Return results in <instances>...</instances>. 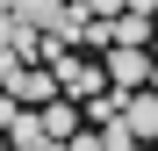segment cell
<instances>
[{
    "mask_svg": "<svg viewBox=\"0 0 158 151\" xmlns=\"http://www.w3.org/2000/svg\"><path fill=\"white\" fill-rule=\"evenodd\" d=\"M122 15H158V0H122Z\"/></svg>",
    "mask_w": 158,
    "mask_h": 151,
    "instance_id": "9c48e42d",
    "label": "cell"
},
{
    "mask_svg": "<svg viewBox=\"0 0 158 151\" xmlns=\"http://www.w3.org/2000/svg\"><path fill=\"white\" fill-rule=\"evenodd\" d=\"M65 151H108V144H101V137H94V130H79V137H72V144H65Z\"/></svg>",
    "mask_w": 158,
    "mask_h": 151,
    "instance_id": "ba28073f",
    "label": "cell"
},
{
    "mask_svg": "<svg viewBox=\"0 0 158 151\" xmlns=\"http://www.w3.org/2000/svg\"><path fill=\"white\" fill-rule=\"evenodd\" d=\"M0 151H7V144H0Z\"/></svg>",
    "mask_w": 158,
    "mask_h": 151,
    "instance_id": "8fae6325",
    "label": "cell"
},
{
    "mask_svg": "<svg viewBox=\"0 0 158 151\" xmlns=\"http://www.w3.org/2000/svg\"><path fill=\"white\" fill-rule=\"evenodd\" d=\"M122 130L137 137V144H158V94H122Z\"/></svg>",
    "mask_w": 158,
    "mask_h": 151,
    "instance_id": "7a4b0ae2",
    "label": "cell"
},
{
    "mask_svg": "<svg viewBox=\"0 0 158 151\" xmlns=\"http://www.w3.org/2000/svg\"><path fill=\"white\" fill-rule=\"evenodd\" d=\"M0 101H15V108H22V101H43V108H50V101H58V79H50V72H15V79L0 86Z\"/></svg>",
    "mask_w": 158,
    "mask_h": 151,
    "instance_id": "3957f363",
    "label": "cell"
},
{
    "mask_svg": "<svg viewBox=\"0 0 158 151\" xmlns=\"http://www.w3.org/2000/svg\"><path fill=\"white\" fill-rule=\"evenodd\" d=\"M0 15H15L22 29H58V15H65V0H0Z\"/></svg>",
    "mask_w": 158,
    "mask_h": 151,
    "instance_id": "277c9868",
    "label": "cell"
},
{
    "mask_svg": "<svg viewBox=\"0 0 158 151\" xmlns=\"http://www.w3.org/2000/svg\"><path fill=\"white\" fill-rule=\"evenodd\" d=\"M101 72H108V79H115V94H144L151 86V50H108V58H101Z\"/></svg>",
    "mask_w": 158,
    "mask_h": 151,
    "instance_id": "6da1fadb",
    "label": "cell"
},
{
    "mask_svg": "<svg viewBox=\"0 0 158 151\" xmlns=\"http://www.w3.org/2000/svg\"><path fill=\"white\" fill-rule=\"evenodd\" d=\"M43 137H50V144H72V137H79V108H72L65 94L43 108Z\"/></svg>",
    "mask_w": 158,
    "mask_h": 151,
    "instance_id": "5b68a950",
    "label": "cell"
},
{
    "mask_svg": "<svg viewBox=\"0 0 158 151\" xmlns=\"http://www.w3.org/2000/svg\"><path fill=\"white\" fill-rule=\"evenodd\" d=\"M86 15H101V22H115V15H122V0H86Z\"/></svg>",
    "mask_w": 158,
    "mask_h": 151,
    "instance_id": "52a82bcc",
    "label": "cell"
},
{
    "mask_svg": "<svg viewBox=\"0 0 158 151\" xmlns=\"http://www.w3.org/2000/svg\"><path fill=\"white\" fill-rule=\"evenodd\" d=\"M151 36H158L151 15H122V22H115V43H122V50H151ZM115 43H108V50H115Z\"/></svg>",
    "mask_w": 158,
    "mask_h": 151,
    "instance_id": "8992f818",
    "label": "cell"
},
{
    "mask_svg": "<svg viewBox=\"0 0 158 151\" xmlns=\"http://www.w3.org/2000/svg\"><path fill=\"white\" fill-rule=\"evenodd\" d=\"M151 58H158V36H151Z\"/></svg>",
    "mask_w": 158,
    "mask_h": 151,
    "instance_id": "30bf717a",
    "label": "cell"
}]
</instances>
